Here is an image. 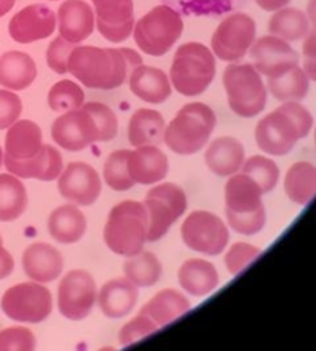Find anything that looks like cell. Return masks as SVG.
Masks as SVG:
<instances>
[{
	"mask_svg": "<svg viewBox=\"0 0 316 351\" xmlns=\"http://www.w3.org/2000/svg\"><path fill=\"white\" fill-rule=\"evenodd\" d=\"M181 235L192 251L211 257L224 252L230 240L226 223L209 210H193L182 223Z\"/></svg>",
	"mask_w": 316,
	"mask_h": 351,
	"instance_id": "30bf717a",
	"label": "cell"
},
{
	"mask_svg": "<svg viewBox=\"0 0 316 351\" xmlns=\"http://www.w3.org/2000/svg\"><path fill=\"white\" fill-rule=\"evenodd\" d=\"M142 58L131 48L75 47L68 59V73L88 88L114 90L122 86Z\"/></svg>",
	"mask_w": 316,
	"mask_h": 351,
	"instance_id": "6da1fadb",
	"label": "cell"
},
{
	"mask_svg": "<svg viewBox=\"0 0 316 351\" xmlns=\"http://www.w3.org/2000/svg\"><path fill=\"white\" fill-rule=\"evenodd\" d=\"M16 0H0V17L8 14L13 10Z\"/></svg>",
	"mask_w": 316,
	"mask_h": 351,
	"instance_id": "f5cc1de1",
	"label": "cell"
},
{
	"mask_svg": "<svg viewBox=\"0 0 316 351\" xmlns=\"http://www.w3.org/2000/svg\"><path fill=\"white\" fill-rule=\"evenodd\" d=\"M157 330H159V326L153 320L139 313L135 319H131L120 328L119 342L122 347H129V345L142 341L144 337L151 336Z\"/></svg>",
	"mask_w": 316,
	"mask_h": 351,
	"instance_id": "f6af8a7d",
	"label": "cell"
},
{
	"mask_svg": "<svg viewBox=\"0 0 316 351\" xmlns=\"http://www.w3.org/2000/svg\"><path fill=\"white\" fill-rule=\"evenodd\" d=\"M129 86L133 95L148 104H162L173 92L166 71L144 64L131 70Z\"/></svg>",
	"mask_w": 316,
	"mask_h": 351,
	"instance_id": "cb8c5ba5",
	"label": "cell"
},
{
	"mask_svg": "<svg viewBox=\"0 0 316 351\" xmlns=\"http://www.w3.org/2000/svg\"><path fill=\"white\" fill-rule=\"evenodd\" d=\"M308 90L310 80L300 65L269 77V92L279 102H300L308 95Z\"/></svg>",
	"mask_w": 316,
	"mask_h": 351,
	"instance_id": "836d02e7",
	"label": "cell"
},
{
	"mask_svg": "<svg viewBox=\"0 0 316 351\" xmlns=\"http://www.w3.org/2000/svg\"><path fill=\"white\" fill-rule=\"evenodd\" d=\"M57 189L66 202L77 206H91L102 192V181L93 166L87 162H70L57 178Z\"/></svg>",
	"mask_w": 316,
	"mask_h": 351,
	"instance_id": "4fadbf2b",
	"label": "cell"
},
{
	"mask_svg": "<svg viewBox=\"0 0 316 351\" xmlns=\"http://www.w3.org/2000/svg\"><path fill=\"white\" fill-rule=\"evenodd\" d=\"M205 165L218 177H230L241 171L246 161V149L233 136H221L209 144L204 155Z\"/></svg>",
	"mask_w": 316,
	"mask_h": 351,
	"instance_id": "d4e9b609",
	"label": "cell"
},
{
	"mask_svg": "<svg viewBox=\"0 0 316 351\" xmlns=\"http://www.w3.org/2000/svg\"><path fill=\"white\" fill-rule=\"evenodd\" d=\"M176 11L194 16H221L241 7L246 0H166Z\"/></svg>",
	"mask_w": 316,
	"mask_h": 351,
	"instance_id": "ab89813d",
	"label": "cell"
},
{
	"mask_svg": "<svg viewBox=\"0 0 316 351\" xmlns=\"http://www.w3.org/2000/svg\"><path fill=\"white\" fill-rule=\"evenodd\" d=\"M0 243H2V237H0Z\"/></svg>",
	"mask_w": 316,
	"mask_h": 351,
	"instance_id": "9f6ffc18",
	"label": "cell"
},
{
	"mask_svg": "<svg viewBox=\"0 0 316 351\" xmlns=\"http://www.w3.org/2000/svg\"><path fill=\"white\" fill-rule=\"evenodd\" d=\"M85 104V93L79 84L64 80L54 84L48 93V106L53 112H70Z\"/></svg>",
	"mask_w": 316,
	"mask_h": 351,
	"instance_id": "74e56055",
	"label": "cell"
},
{
	"mask_svg": "<svg viewBox=\"0 0 316 351\" xmlns=\"http://www.w3.org/2000/svg\"><path fill=\"white\" fill-rule=\"evenodd\" d=\"M96 27L107 40L120 44L130 38L135 28L133 0H93Z\"/></svg>",
	"mask_w": 316,
	"mask_h": 351,
	"instance_id": "2e32d148",
	"label": "cell"
},
{
	"mask_svg": "<svg viewBox=\"0 0 316 351\" xmlns=\"http://www.w3.org/2000/svg\"><path fill=\"white\" fill-rule=\"evenodd\" d=\"M34 348L36 336L27 326H10L0 331V351H31Z\"/></svg>",
	"mask_w": 316,
	"mask_h": 351,
	"instance_id": "ee69618b",
	"label": "cell"
},
{
	"mask_svg": "<svg viewBox=\"0 0 316 351\" xmlns=\"http://www.w3.org/2000/svg\"><path fill=\"white\" fill-rule=\"evenodd\" d=\"M129 155L130 150L127 149L116 150L108 155L105 165H103V181L110 189L116 192L130 191L135 186V181L130 177L129 166H127Z\"/></svg>",
	"mask_w": 316,
	"mask_h": 351,
	"instance_id": "8d00e7d4",
	"label": "cell"
},
{
	"mask_svg": "<svg viewBox=\"0 0 316 351\" xmlns=\"http://www.w3.org/2000/svg\"><path fill=\"white\" fill-rule=\"evenodd\" d=\"M241 173H246L259 184L264 193L275 189L279 181V167L272 158L263 155H253L244 161Z\"/></svg>",
	"mask_w": 316,
	"mask_h": 351,
	"instance_id": "f35d334b",
	"label": "cell"
},
{
	"mask_svg": "<svg viewBox=\"0 0 316 351\" xmlns=\"http://www.w3.org/2000/svg\"><path fill=\"white\" fill-rule=\"evenodd\" d=\"M97 300V287L88 271L73 269L66 272L57 288L59 313L68 320H83L93 311Z\"/></svg>",
	"mask_w": 316,
	"mask_h": 351,
	"instance_id": "7c38bea8",
	"label": "cell"
},
{
	"mask_svg": "<svg viewBox=\"0 0 316 351\" xmlns=\"http://www.w3.org/2000/svg\"><path fill=\"white\" fill-rule=\"evenodd\" d=\"M254 2H256L264 11H273V13H275V11L287 7L290 0H254Z\"/></svg>",
	"mask_w": 316,
	"mask_h": 351,
	"instance_id": "f907efd6",
	"label": "cell"
},
{
	"mask_svg": "<svg viewBox=\"0 0 316 351\" xmlns=\"http://www.w3.org/2000/svg\"><path fill=\"white\" fill-rule=\"evenodd\" d=\"M57 23V16L47 5H28L10 21L8 32L17 44H31L50 38Z\"/></svg>",
	"mask_w": 316,
	"mask_h": 351,
	"instance_id": "e0dca14e",
	"label": "cell"
},
{
	"mask_svg": "<svg viewBox=\"0 0 316 351\" xmlns=\"http://www.w3.org/2000/svg\"><path fill=\"white\" fill-rule=\"evenodd\" d=\"M222 84L228 107L241 118H254L265 108L267 87L253 64H230L224 70Z\"/></svg>",
	"mask_w": 316,
	"mask_h": 351,
	"instance_id": "52a82bcc",
	"label": "cell"
},
{
	"mask_svg": "<svg viewBox=\"0 0 316 351\" xmlns=\"http://www.w3.org/2000/svg\"><path fill=\"white\" fill-rule=\"evenodd\" d=\"M38 77V65L29 54L8 51L0 56V86L13 92L28 88Z\"/></svg>",
	"mask_w": 316,
	"mask_h": 351,
	"instance_id": "83f0119b",
	"label": "cell"
},
{
	"mask_svg": "<svg viewBox=\"0 0 316 351\" xmlns=\"http://www.w3.org/2000/svg\"><path fill=\"white\" fill-rule=\"evenodd\" d=\"M148 215L147 241H157L187 210V195L174 183H161L150 189L144 199Z\"/></svg>",
	"mask_w": 316,
	"mask_h": 351,
	"instance_id": "9c48e42d",
	"label": "cell"
},
{
	"mask_svg": "<svg viewBox=\"0 0 316 351\" xmlns=\"http://www.w3.org/2000/svg\"><path fill=\"white\" fill-rule=\"evenodd\" d=\"M302 70L306 71L310 81L316 82V32L312 29L302 44Z\"/></svg>",
	"mask_w": 316,
	"mask_h": 351,
	"instance_id": "c3c4849f",
	"label": "cell"
},
{
	"mask_svg": "<svg viewBox=\"0 0 316 351\" xmlns=\"http://www.w3.org/2000/svg\"><path fill=\"white\" fill-rule=\"evenodd\" d=\"M2 165H3V149L0 147V167H2Z\"/></svg>",
	"mask_w": 316,
	"mask_h": 351,
	"instance_id": "db71d44e",
	"label": "cell"
},
{
	"mask_svg": "<svg viewBox=\"0 0 316 351\" xmlns=\"http://www.w3.org/2000/svg\"><path fill=\"white\" fill-rule=\"evenodd\" d=\"M7 130L3 160L14 162L31 160L44 147L42 130L34 121L17 119Z\"/></svg>",
	"mask_w": 316,
	"mask_h": 351,
	"instance_id": "d6986e66",
	"label": "cell"
},
{
	"mask_svg": "<svg viewBox=\"0 0 316 351\" xmlns=\"http://www.w3.org/2000/svg\"><path fill=\"white\" fill-rule=\"evenodd\" d=\"M248 53L254 69L267 77L278 76L290 70L291 66L300 65V54L295 48L290 47L287 40L272 34L254 40Z\"/></svg>",
	"mask_w": 316,
	"mask_h": 351,
	"instance_id": "9a60e30c",
	"label": "cell"
},
{
	"mask_svg": "<svg viewBox=\"0 0 316 351\" xmlns=\"http://www.w3.org/2000/svg\"><path fill=\"white\" fill-rule=\"evenodd\" d=\"M182 32L184 21L179 11L170 5H157L135 23L133 38L145 54L159 58L172 50Z\"/></svg>",
	"mask_w": 316,
	"mask_h": 351,
	"instance_id": "8992f818",
	"label": "cell"
},
{
	"mask_svg": "<svg viewBox=\"0 0 316 351\" xmlns=\"http://www.w3.org/2000/svg\"><path fill=\"white\" fill-rule=\"evenodd\" d=\"M76 44L65 40L62 36L54 39L47 50V64L57 75L68 73V59Z\"/></svg>",
	"mask_w": 316,
	"mask_h": 351,
	"instance_id": "bcb514c9",
	"label": "cell"
},
{
	"mask_svg": "<svg viewBox=\"0 0 316 351\" xmlns=\"http://www.w3.org/2000/svg\"><path fill=\"white\" fill-rule=\"evenodd\" d=\"M48 231L59 243H77L87 232V217L77 208V204L68 203L59 206L48 219Z\"/></svg>",
	"mask_w": 316,
	"mask_h": 351,
	"instance_id": "f1b7e54d",
	"label": "cell"
},
{
	"mask_svg": "<svg viewBox=\"0 0 316 351\" xmlns=\"http://www.w3.org/2000/svg\"><path fill=\"white\" fill-rule=\"evenodd\" d=\"M313 117L300 102H282L259 121L254 129L258 147L272 156H284L295 149L300 139L308 136Z\"/></svg>",
	"mask_w": 316,
	"mask_h": 351,
	"instance_id": "7a4b0ae2",
	"label": "cell"
},
{
	"mask_svg": "<svg viewBox=\"0 0 316 351\" xmlns=\"http://www.w3.org/2000/svg\"><path fill=\"white\" fill-rule=\"evenodd\" d=\"M216 127L213 108L204 102H190L176 113L166 127L163 143L178 155H194L202 150Z\"/></svg>",
	"mask_w": 316,
	"mask_h": 351,
	"instance_id": "277c9868",
	"label": "cell"
},
{
	"mask_svg": "<svg viewBox=\"0 0 316 351\" xmlns=\"http://www.w3.org/2000/svg\"><path fill=\"white\" fill-rule=\"evenodd\" d=\"M53 2H54V0H53Z\"/></svg>",
	"mask_w": 316,
	"mask_h": 351,
	"instance_id": "6f0895ef",
	"label": "cell"
},
{
	"mask_svg": "<svg viewBox=\"0 0 316 351\" xmlns=\"http://www.w3.org/2000/svg\"><path fill=\"white\" fill-rule=\"evenodd\" d=\"M166 119L157 110L139 108L129 123V141L131 146H161L166 135Z\"/></svg>",
	"mask_w": 316,
	"mask_h": 351,
	"instance_id": "4dcf8cb0",
	"label": "cell"
},
{
	"mask_svg": "<svg viewBox=\"0 0 316 351\" xmlns=\"http://www.w3.org/2000/svg\"><path fill=\"white\" fill-rule=\"evenodd\" d=\"M59 34L71 44H81L94 32L96 16L83 0H65L57 11Z\"/></svg>",
	"mask_w": 316,
	"mask_h": 351,
	"instance_id": "ac0fdd59",
	"label": "cell"
},
{
	"mask_svg": "<svg viewBox=\"0 0 316 351\" xmlns=\"http://www.w3.org/2000/svg\"><path fill=\"white\" fill-rule=\"evenodd\" d=\"M25 274L33 282L51 283L57 280L64 271V257L56 247L48 243L29 245L22 256Z\"/></svg>",
	"mask_w": 316,
	"mask_h": 351,
	"instance_id": "ffe728a7",
	"label": "cell"
},
{
	"mask_svg": "<svg viewBox=\"0 0 316 351\" xmlns=\"http://www.w3.org/2000/svg\"><path fill=\"white\" fill-rule=\"evenodd\" d=\"M28 208L27 187L13 173H0V221H14Z\"/></svg>",
	"mask_w": 316,
	"mask_h": 351,
	"instance_id": "d6a6232c",
	"label": "cell"
},
{
	"mask_svg": "<svg viewBox=\"0 0 316 351\" xmlns=\"http://www.w3.org/2000/svg\"><path fill=\"white\" fill-rule=\"evenodd\" d=\"M51 136L59 147L79 152L97 143V127L93 117L83 107L65 112L53 123Z\"/></svg>",
	"mask_w": 316,
	"mask_h": 351,
	"instance_id": "5bb4252c",
	"label": "cell"
},
{
	"mask_svg": "<svg viewBox=\"0 0 316 351\" xmlns=\"http://www.w3.org/2000/svg\"><path fill=\"white\" fill-rule=\"evenodd\" d=\"M22 99L13 90H0V130H7L21 118Z\"/></svg>",
	"mask_w": 316,
	"mask_h": 351,
	"instance_id": "7dc6e473",
	"label": "cell"
},
{
	"mask_svg": "<svg viewBox=\"0 0 316 351\" xmlns=\"http://www.w3.org/2000/svg\"><path fill=\"white\" fill-rule=\"evenodd\" d=\"M148 215L144 203L125 199L114 206L103 228V241L108 250L122 257L144 251L147 241Z\"/></svg>",
	"mask_w": 316,
	"mask_h": 351,
	"instance_id": "3957f363",
	"label": "cell"
},
{
	"mask_svg": "<svg viewBox=\"0 0 316 351\" xmlns=\"http://www.w3.org/2000/svg\"><path fill=\"white\" fill-rule=\"evenodd\" d=\"M216 75V59L213 51L199 42H187L174 53L170 82L182 96L202 95Z\"/></svg>",
	"mask_w": 316,
	"mask_h": 351,
	"instance_id": "5b68a950",
	"label": "cell"
},
{
	"mask_svg": "<svg viewBox=\"0 0 316 351\" xmlns=\"http://www.w3.org/2000/svg\"><path fill=\"white\" fill-rule=\"evenodd\" d=\"M85 110L90 112L97 127V143L111 141L116 138L119 130L118 117L110 107L102 102H87L82 106Z\"/></svg>",
	"mask_w": 316,
	"mask_h": 351,
	"instance_id": "60d3db41",
	"label": "cell"
},
{
	"mask_svg": "<svg viewBox=\"0 0 316 351\" xmlns=\"http://www.w3.org/2000/svg\"><path fill=\"white\" fill-rule=\"evenodd\" d=\"M264 192L246 173L230 175L226 183V209L236 214H250L263 209Z\"/></svg>",
	"mask_w": 316,
	"mask_h": 351,
	"instance_id": "4316f807",
	"label": "cell"
},
{
	"mask_svg": "<svg viewBox=\"0 0 316 351\" xmlns=\"http://www.w3.org/2000/svg\"><path fill=\"white\" fill-rule=\"evenodd\" d=\"M181 288L193 298H204L213 293L221 278L216 266L204 258H190L182 263L178 271Z\"/></svg>",
	"mask_w": 316,
	"mask_h": 351,
	"instance_id": "484cf974",
	"label": "cell"
},
{
	"mask_svg": "<svg viewBox=\"0 0 316 351\" xmlns=\"http://www.w3.org/2000/svg\"><path fill=\"white\" fill-rule=\"evenodd\" d=\"M3 165L10 173L16 175L21 180H39L54 181L64 171V160L59 150L53 146L44 144L40 152L31 160L14 162L3 160Z\"/></svg>",
	"mask_w": 316,
	"mask_h": 351,
	"instance_id": "7402d4cb",
	"label": "cell"
},
{
	"mask_svg": "<svg viewBox=\"0 0 316 351\" xmlns=\"http://www.w3.org/2000/svg\"><path fill=\"white\" fill-rule=\"evenodd\" d=\"M226 217H227L228 226L232 228L236 234H241V235L259 234L265 226V220H267L265 208L254 210V213H250V214H236V213H232V210L226 209Z\"/></svg>",
	"mask_w": 316,
	"mask_h": 351,
	"instance_id": "7bdbcfd3",
	"label": "cell"
},
{
	"mask_svg": "<svg viewBox=\"0 0 316 351\" xmlns=\"http://www.w3.org/2000/svg\"><path fill=\"white\" fill-rule=\"evenodd\" d=\"M139 288L127 277L113 278L97 291V304H99L103 316L108 319H122L133 311L137 304Z\"/></svg>",
	"mask_w": 316,
	"mask_h": 351,
	"instance_id": "603a6c76",
	"label": "cell"
},
{
	"mask_svg": "<svg viewBox=\"0 0 316 351\" xmlns=\"http://www.w3.org/2000/svg\"><path fill=\"white\" fill-rule=\"evenodd\" d=\"M285 195L298 206H307L316 197V166L308 161H298L285 173Z\"/></svg>",
	"mask_w": 316,
	"mask_h": 351,
	"instance_id": "1f68e13d",
	"label": "cell"
},
{
	"mask_svg": "<svg viewBox=\"0 0 316 351\" xmlns=\"http://www.w3.org/2000/svg\"><path fill=\"white\" fill-rule=\"evenodd\" d=\"M313 138H315V150H316V127H315V135H313Z\"/></svg>",
	"mask_w": 316,
	"mask_h": 351,
	"instance_id": "11a10c76",
	"label": "cell"
},
{
	"mask_svg": "<svg viewBox=\"0 0 316 351\" xmlns=\"http://www.w3.org/2000/svg\"><path fill=\"white\" fill-rule=\"evenodd\" d=\"M306 14H307V19L310 22V25H312L313 29L316 32V0H308Z\"/></svg>",
	"mask_w": 316,
	"mask_h": 351,
	"instance_id": "816d5d0a",
	"label": "cell"
},
{
	"mask_svg": "<svg viewBox=\"0 0 316 351\" xmlns=\"http://www.w3.org/2000/svg\"><path fill=\"white\" fill-rule=\"evenodd\" d=\"M14 271V258L11 254L5 250L0 243V280L7 278L8 276L13 274Z\"/></svg>",
	"mask_w": 316,
	"mask_h": 351,
	"instance_id": "681fc988",
	"label": "cell"
},
{
	"mask_svg": "<svg viewBox=\"0 0 316 351\" xmlns=\"http://www.w3.org/2000/svg\"><path fill=\"white\" fill-rule=\"evenodd\" d=\"M124 272L125 277L137 288H148L161 280L162 263L153 252L141 251L136 256L127 257Z\"/></svg>",
	"mask_w": 316,
	"mask_h": 351,
	"instance_id": "d590c367",
	"label": "cell"
},
{
	"mask_svg": "<svg viewBox=\"0 0 316 351\" xmlns=\"http://www.w3.org/2000/svg\"><path fill=\"white\" fill-rule=\"evenodd\" d=\"M261 254H263L261 247L250 243H244V241H236L226 252L224 263H226V268L230 274L238 276L248 265L254 262Z\"/></svg>",
	"mask_w": 316,
	"mask_h": 351,
	"instance_id": "b9f144b4",
	"label": "cell"
},
{
	"mask_svg": "<svg viewBox=\"0 0 316 351\" xmlns=\"http://www.w3.org/2000/svg\"><path fill=\"white\" fill-rule=\"evenodd\" d=\"M269 33L287 42L301 40L310 33L307 14L298 8L278 10L269 21Z\"/></svg>",
	"mask_w": 316,
	"mask_h": 351,
	"instance_id": "e575fe53",
	"label": "cell"
},
{
	"mask_svg": "<svg viewBox=\"0 0 316 351\" xmlns=\"http://www.w3.org/2000/svg\"><path fill=\"white\" fill-rule=\"evenodd\" d=\"M190 308V300L184 294L178 289L168 288L153 295L139 313L153 320L159 328H162V326L172 324L179 316H184Z\"/></svg>",
	"mask_w": 316,
	"mask_h": 351,
	"instance_id": "f546056e",
	"label": "cell"
},
{
	"mask_svg": "<svg viewBox=\"0 0 316 351\" xmlns=\"http://www.w3.org/2000/svg\"><path fill=\"white\" fill-rule=\"evenodd\" d=\"M127 166L135 184H157L168 173V158L159 146H142L130 150Z\"/></svg>",
	"mask_w": 316,
	"mask_h": 351,
	"instance_id": "44dd1931",
	"label": "cell"
},
{
	"mask_svg": "<svg viewBox=\"0 0 316 351\" xmlns=\"http://www.w3.org/2000/svg\"><path fill=\"white\" fill-rule=\"evenodd\" d=\"M0 306L16 322L40 324L53 311V295L44 283L23 282L5 291Z\"/></svg>",
	"mask_w": 316,
	"mask_h": 351,
	"instance_id": "ba28073f",
	"label": "cell"
},
{
	"mask_svg": "<svg viewBox=\"0 0 316 351\" xmlns=\"http://www.w3.org/2000/svg\"><path fill=\"white\" fill-rule=\"evenodd\" d=\"M256 40V23L246 13L227 16L211 36V51L224 62L244 59Z\"/></svg>",
	"mask_w": 316,
	"mask_h": 351,
	"instance_id": "8fae6325",
	"label": "cell"
}]
</instances>
